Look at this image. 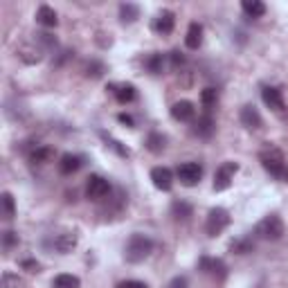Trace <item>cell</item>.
Here are the masks:
<instances>
[{
	"label": "cell",
	"instance_id": "28",
	"mask_svg": "<svg viewBox=\"0 0 288 288\" xmlns=\"http://www.w3.org/2000/svg\"><path fill=\"white\" fill-rule=\"evenodd\" d=\"M146 149H149L151 153H160V151L164 149V138L160 133H151L149 138H146Z\"/></svg>",
	"mask_w": 288,
	"mask_h": 288
},
{
	"label": "cell",
	"instance_id": "32",
	"mask_svg": "<svg viewBox=\"0 0 288 288\" xmlns=\"http://www.w3.org/2000/svg\"><path fill=\"white\" fill-rule=\"evenodd\" d=\"M16 243H18V234H16V232H12V230L5 232V234H3V245L5 248H12V245H16Z\"/></svg>",
	"mask_w": 288,
	"mask_h": 288
},
{
	"label": "cell",
	"instance_id": "15",
	"mask_svg": "<svg viewBox=\"0 0 288 288\" xmlns=\"http://www.w3.org/2000/svg\"><path fill=\"white\" fill-rule=\"evenodd\" d=\"M214 119L210 117V115H203V117H198V122L194 124V135H198V138H212L214 135Z\"/></svg>",
	"mask_w": 288,
	"mask_h": 288
},
{
	"label": "cell",
	"instance_id": "33",
	"mask_svg": "<svg viewBox=\"0 0 288 288\" xmlns=\"http://www.w3.org/2000/svg\"><path fill=\"white\" fill-rule=\"evenodd\" d=\"M117 288H149V286H146L144 281H138V279H126Z\"/></svg>",
	"mask_w": 288,
	"mask_h": 288
},
{
	"label": "cell",
	"instance_id": "6",
	"mask_svg": "<svg viewBox=\"0 0 288 288\" xmlns=\"http://www.w3.org/2000/svg\"><path fill=\"white\" fill-rule=\"evenodd\" d=\"M108 194H110L108 180L102 178V176H90L88 185H86V196H88L90 200H95V203H99V200H104Z\"/></svg>",
	"mask_w": 288,
	"mask_h": 288
},
{
	"label": "cell",
	"instance_id": "24",
	"mask_svg": "<svg viewBox=\"0 0 288 288\" xmlns=\"http://www.w3.org/2000/svg\"><path fill=\"white\" fill-rule=\"evenodd\" d=\"M0 205H3V219L12 221V219H14V212H16V207H14V196L9 194V191H5V194L0 196Z\"/></svg>",
	"mask_w": 288,
	"mask_h": 288
},
{
	"label": "cell",
	"instance_id": "4",
	"mask_svg": "<svg viewBox=\"0 0 288 288\" xmlns=\"http://www.w3.org/2000/svg\"><path fill=\"white\" fill-rule=\"evenodd\" d=\"M227 225H230V214H227V210H223V207H214V210H210L207 221H205V232L207 234L219 236Z\"/></svg>",
	"mask_w": 288,
	"mask_h": 288
},
{
	"label": "cell",
	"instance_id": "2",
	"mask_svg": "<svg viewBox=\"0 0 288 288\" xmlns=\"http://www.w3.org/2000/svg\"><path fill=\"white\" fill-rule=\"evenodd\" d=\"M151 252H153V241L144 234H133L124 248V257L129 264H142Z\"/></svg>",
	"mask_w": 288,
	"mask_h": 288
},
{
	"label": "cell",
	"instance_id": "3",
	"mask_svg": "<svg viewBox=\"0 0 288 288\" xmlns=\"http://www.w3.org/2000/svg\"><path fill=\"white\" fill-rule=\"evenodd\" d=\"M257 236L264 241H279L281 236H284V221L277 214L266 216V219L259 221V225H257Z\"/></svg>",
	"mask_w": 288,
	"mask_h": 288
},
{
	"label": "cell",
	"instance_id": "21",
	"mask_svg": "<svg viewBox=\"0 0 288 288\" xmlns=\"http://www.w3.org/2000/svg\"><path fill=\"white\" fill-rule=\"evenodd\" d=\"M241 9H243L250 18H261L266 14V5L261 3V0H243V3H241Z\"/></svg>",
	"mask_w": 288,
	"mask_h": 288
},
{
	"label": "cell",
	"instance_id": "17",
	"mask_svg": "<svg viewBox=\"0 0 288 288\" xmlns=\"http://www.w3.org/2000/svg\"><path fill=\"white\" fill-rule=\"evenodd\" d=\"M110 90H113L115 99H117L119 104H131L135 99V88L131 84H122V86H110Z\"/></svg>",
	"mask_w": 288,
	"mask_h": 288
},
{
	"label": "cell",
	"instance_id": "9",
	"mask_svg": "<svg viewBox=\"0 0 288 288\" xmlns=\"http://www.w3.org/2000/svg\"><path fill=\"white\" fill-rule=\"evenodd\" d=\"M151 183L155 185V189L160 191H169L174 187V174H171L167 167H155L151 171Z\"/></svg>",
	"mask_w": 288,
	"mask_h": 288
},
{
	"label": "cell",
	"instance_id": "37",
	"mask_svg": "<svg viewBox=\"0 0 288 288\" xmlns=\"http://www.w3.org/2000/svg\"><path fill=\"white\" fill-rule=\"evenodd\" d=\"M119 122H124V124H129V126H133V119L129 117V115H119Z\"/></svg>",
	"mask_w": 288,
	"mask_h": 288
},
{
	"label": "cell",
	"instance_id": "23",
	"mask_svg": "<svg viewBox=\"0 0 288 288\" xmlns=\"http://www.w3.org/2000/svg\"><path fill=\"white\" fill-rule=\"evenodd\" d=\"M79 277H74V275H57L54 277V281H52V286L54 288H79Z\"/></svg>",
	"mask_w": 288,
	"mask_h": 288
},
{
	"label": "cell",
	"instance_id": "16",
	"mask_svg": "<svg viewBox=\"0 0 288 288\" xmlns=\"http://www.w3.org/2000/svg\"><path fill=\"white\" fill-rule=\"evenodd\" d=\"M185 43L189 50H198L200 43H203V27L198 23H191L189 29H187V36H185Z\"/></svg>",
	"mask_w": 288,
	"mask_h": 288
},
{
	"label": "cell",
	"instance_id": "30",
	"mask_svg": "<svg viewBox=\"0 0 288 288\" xmlns=\"http://www.w3.org/2000/svg\"><path fill=\"white\" fill-rule=\"evenodd\" d=\"M0 288H18V275H14V272H3V277H0Z\"/></svg>",
	"mask_w": 288,
	"mask_h": 288
},
{
	"label": "cell",
	"instance_id": "1",
	"mask_svg": "<svg viewBox=\"0 0 288 288\" xmlns=\"http://www.w3.org/2000/svg\"><path fill=\"white\" fill-rule=\"evenodd\" d=\"M259 162L272 178L281 180V183H288V162H286L284 153H281L279 149H275V146L264 149L259 153Z\"/></svg>",
	"mask_w": 288,
	"mask_h": 288
},
{
	"label": "cell",
	"instance_id": "29",
	"mask_svg": "<svg viewBox=\"0 0 288 288\" xmlns=\"http://www.w3.org/2000/svg\"><path fill=\"white\" fill-rule=\"evenodd\" d=\"M171 212H174L176 219H189L191 216V205L183 203V200H176V203L171 205Z\"/></svg>",
	"mask_w": 288,
	"mask_h": 288
},
{
	"label": "cell",
	"instance_id": "22",
	"mask_svg": "<svg viewBox=\"0 0 288 288\" xmlns=\"http://www.w3.org/2000/svg\"><path fill=\"white\" fill-rule=\"evenodd\" d=\"M200 268H203L205 272H212V275H219L221 279L225 277V264L221 259H203L200 261Z\"/></svg>",
	"mask_w": 288,
	"mask_h": 288
},
{
	"label": "cell",
	"instance_id": "12",
	"mask_svg": "<svg viewBox=\"0 0 288 288\" xmlns=\"http://www.w3.org/2000/svg\"><path fill=\"white\" fill-rule=\"evenodd\" d=\"M261 99H264V104L268 108L275 110V113H281V110H284V99H281V93L277 88L266 86V88L261 90Z\"/></svg>",
	"mask_w": 288,
	"mask_h": 288
},
{
	"label": "cell",
	"instance_id": "31",
	"mask_svg": "<svg viewBox=\"0 0 288 288\" xmlns=\"http://www.w3.org/2000/svg\"><path fill=\"white\" fill-rule=\"evenodd\" d=\"M86 70H88V72H86L88 77H102L104 65H102V63H97V61H90V63H88V68H86Z\"/></svg>",
	"mask_w": 288,
	"mask_h": 288
},
{
	"label": "cell",
	"instance_id": "25",
	"mask_svg": "<svg viewBox=\"0 0 288 288\" xmlns=\"http://www.w3.org/2000/svg\"><path fill=\"white\" fill-rule=\"evenodd\" d=\"M200 102H203L205 110H212L219 102V90L216 88H205L203 93H200Z\"/></svg>",
	"mask_w": 288,
	"mask_h": 288
},
{
	"label": "cell",
	"instance_id": "7",
	"mask_svg": "<svg viewBox=\"0 0 288 288\" xmlns=\"http://www.w3.org/2000/svg\"><path fill=\"white\" fill-rule=\"evenodd\" d=\"M236 171H239V164L236 162H223L216 169L214 174V191H225L227 187L232 185V180H234Z\"/></svg>",
	"mask_w": 288,
	"mask_h": 288
},
{
	"label": "cell",
	"instance_id": "34",
	"mask_svg": "<svg viewBox=\"0 0 288 288\" xmlns=\"http://www.w3.org/2000/svg\"><path fill=\"white\" fill-rule=\"evenodd\" d=\"M189 286V281H187V277H174V279L169 281V288H187Z\"/></svg>",
	"mask_w": 288,
	"mask_h": 288
},
{
	"label": "cell",
	"instance_id": "36",
	"mask_svg": "<svg viewBox=\"0 0 288 288\" xmlns=\"http://www.w3.org/2000/svg\"><path fill=\"white\" fill-rule=\"evenodd\" d=\"M23 266H25V268H29V272H36V270H38V264H34V261H25Z\"/></svg>",
	"mask_w": 288,
	"mask_h": 288
},
{
	"label": "cell",
	"instance_id": "10",
	"mask_svg": "<svg viewBox=\"0 0 288 288\" xmlns=\"http://www.w3.org/2000/svg\"><path fill=\"white\" fill-rule=\"evenodd\" d=\"M50 245H52L57 252L65 255V252H70L74 245H77V234H74V232H63V234H57V236L50 239Z\"/></svg>",
	"mask_w": 288,
	"mask_h": 288
},
{
	"label": "cell",
	"instance_id": "13",
	"mask_svg": "<svg viewBox=\"0 0 288 288\" xmlns=\"http://www.w3.org/2000/svg\"><path fill=\"white\" fill-rule=\"evenodd\" d=\"M241 124L250 131H257V129H261L264 122H261V115L255 106H243V108H241Z\"/></svg>",
	"mask_w": 288,
	"mask_h": 288
},
{
	"label": "cell",
	"instance_id": "35",
	"mask_svg": "<svg viewBox=\"0 0 288 288\" xmlns=\"http://www.w3.org/2000/svg\"><path fill=\"white\" fill-rule=\"evenodd\" d=\"M171 63H174V68H180V65L185 63V57L178 52V50H174V52H171Z\"/></svg>",
	"mask_w": 288,
	"mask_h": 288
},
{
	"label": "cell",
	"instance_id": "8",
	"mask_svg": "<svg viewBox=\"0 0 288 288\" xmlns=\"http://www.w3.org/2000/svg\"><path fill=\"white\" fill-rule=\"evenodd\" d=\"M171 117H174L176 122H191V119L196 117L194 104H191L189 99H180V102H176L174 106H171Z\"/></svg>",
	"mask_w": 288,
	"mask_h": 288
},
{
	"label": "cell",
	"instance_id": "14",
	"mask_svg": "<svg viewBox=\"0 0 288 288\" xmlns=\"http://www.w3.org/2000/svg\"><path fill=\"white\" fill-rule=\"evenodd\" d=\"M81 158L79 155H72V153H65L61 155V160H59V174H63V176H70V174H74V171H79L81 169Z\"/></svg>",
	"mask_w": 288,
	"mask_h": 288
},
{
	"label": "cell",
	"instance_id": "20",
	"mask_svg": "<svg viewBox=\"0 0 288 288\" xmlns=\"http://www.w3.org/2000/svg\"><path fill=\"white\" fill-rule=\"evenodd\" d=\"M18 57H21L25 63H38L43 59V50L32 48V45H21V48H18Z\"/></svg>",
	"mask_w": 288,
	"mask_h": 288
},
{
	"label": "cell",
	"instance_id": "27",
	"mask_svg": "<svg viewBox=\"0 0 288 288\" xmlns=\"http://www.w3.org/2000/svg\"><path fill=\"white\" fill-rule=\"evenodd\" d=\"M146 68H149V72H153V74H160L162 72V68H164V57L162 54H151L149 59H146Z\"/></svg>",
	"mask_w": 288,
	"mask_h": 288
},
{
	"label": "cell",
	"instance_id": "18",
	"mask_svg": "<svg viewBox=\"0 0 288 288\" xmlns=\"http://www.w3.org/2000/svg\"><path fill=\"white\" fill-rule=\"evenodd\" d=\"M36 21L43 25V27H57L59 18H57V12H54L52 7H48V5H41L36 12Z\"/></svg>",
	"mask_w": 288,
	"mask_h": 288
},
{
	"label": "cell",
	"instance_id": "5",
	"mask_svg": "<svg viewBox=\"0 0 288 288\" xmlns=\"http://www.w3.org/2000/svg\"><path fill=\"white\" fill-rule=\"evenodd\" d=\"M176 176H178V180L185 187H194V185L200 183V178H203V167L198 162H183L178 169H176Z\"/></svg>",
	"mask_w": 288,
	"mask_h": 288
},
{
	"label": "cell",
	"instance_id": "26",
	"mask_svg": "<svg viewBox=\"0 0 288 288\" xmlns=\"http://www.w3.org/2000/svg\"><path fill=\"white\" fill-rule=\"evenodd\" d=\"M119 16H122V23H133L135 18L140 16V9L135 7V5H131V3H126L119 7Z\"/></svg>",
	"mask_w": 288,
	"mask_h": 288
},
{
	"label": "cell",
	"instance_id": "19",
	"mask_svg": "<svg viewBox=\"0 0 288 288\" xmlns=\"http://www.w3.org/2000/svg\"><path fill=\"white\" fill-rule=\"evenodd\" d=\"M29 160L34 164H48L54 160V149L52 146H36V149L29 153Z\"/></svg>",
	"mask_w": 288,
	"mask_h": 288
},
{
	"label": "cell",
	"instance_id": "11",
	"mask_svg": "<svg viewBox=\"0 0 288 288\" xmlns=\"http://www.w3.org/2000/svg\"><path fill=\"white\" fill-rule=\"evenodd\" d=\"M174 25H176V16H174V12L164 9V12H160L158 16H155V21H153V29H155L158 34H162V36H167V34L174 32Z\"/></svg>",
	"mask_w": 288,
	"mask_h": 288
}]
</instances>
